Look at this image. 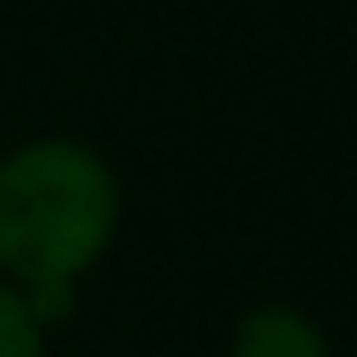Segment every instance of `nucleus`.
Here are the masks:
<instances>
[{
  "mask_svg": "<svg viewBox=\"0 0 357 357\" xmlns=\"http://www.w3.org/2000/svg\"><path fill=\"white\" fill-rule=\"evenodd\" d=\"M229 357H329V340L301 307L262 301V307L240 312V324L229 335Z\"/></svg>",
  "mask_w": 357,
  "mask_h": 357,
  "instance_id": "obj_2",
  "label": "nucleus"
},
{
  "mask_svg": "<svg viewBox=\"0 0 357 357\" xmlns=\"http://www.w3.org/2000/svg\"><path fill=\"white\" fill-rule=\"evenodd\" d=\"M45 324H39V312H33V301L11 284V279H0V357H45Z\"/></svg>",
  "mask_w": 357,
  "mask_h": 357,
  "instance_id": "obj_3",
  "label": "nucleus"
},
{
  "mask_svg": "<svg viewBox=\"0 0 357 357\" xmlns=\"http://www.w3.org/2000/svg\"><path fill=\"white\" fill-rule=\"evenodd\" d=\"M123 190L84 139H28L0 156V279L17 290L73 284L117 240Z\"/></svg>",
  "mask_w": 357,
  "mask_h": 357,
  "instance_id": "obj_1",
  "label": "nucleus"
}]
</instances>
